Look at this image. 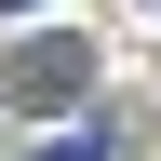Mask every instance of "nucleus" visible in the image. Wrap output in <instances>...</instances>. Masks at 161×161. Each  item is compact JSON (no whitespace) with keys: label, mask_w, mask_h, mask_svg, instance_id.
I'll list each match as a JSON object with an SVG mask.
<instances>
[{"label":"nucleus","mask_w":161,"mask_h":161,"mask_svg":"<svg viewBox=\"0 0 161 161\" xmlns=\"http://www.w3.org/2000/svg\"><path fill=\"white\" fill-rule=\"evenodd\" d=\"M0 14H40V0H0Z\"/></svg>","instance_id":"obj_3"},{"label":"nucleus","mask_w":161,"mask_h":161,"mask_svg":"<svg viewBox=\"0 0 161 161\" xmlns=\"http://www.w3.org/2000/svg\"><path fill=\"white\" fill-rule=\"evenodd\" d=\"M40 161H108V134H54V148H40Z\"/></svg>","instance_id":"obj_2"},{"label":"nucleus","mask_w":161,"mask_h":161,"mask_svg":"<svg viewBox=\"0 0 161 161\" xmlns=\"http://www.w3.org/2000/svg\"><path fill=\"white\" fill-rule=\"evenodd\" d=\"M14 108H80V80H94V54H80V40H27V54H14Z\"/></svg>","instance_id":"obj_1"}]
</instances>
